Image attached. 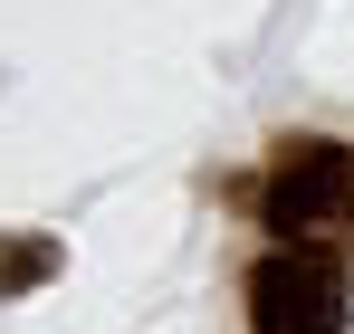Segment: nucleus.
<instances>
[{
  "label": "nucleus",
  "mask_w": 354,
  "mask_h": 334,
  "mask_svg": "<svg viewBox=\"0 0 354 334\" xmlns=\"http://www.w3.org/2000/svg\"><path fill=\"white\" fill-rule=\"evenodd\" d=\"M345 315H354V277L316 239H278L249 268V334H345Z\"/></svg>",
  "instance_id": "obj_1"
},
{
  "label": "nucleus",
  "mask_w": 354,
  "mask_h": 334,
  "mask_svg": "<svg viewBox=\"0 0 354 334\" xmlns=\"http://www.w3.org/2000/svg\"><path fill=\"white\" fill-rule=\"evenodd\" d=\"M259 220L278 229V239L354 220V153L326 144V134H288L278 163H268V181H259Z\"/></svg>",
  "instance_id": "obj_2"
},
{
  "label": "nucleus",
  "mask_w": 354,
  "mask_h": 334,
  "mask_svg": "<svg viewBox=\"0 0 354 334\" xmlns=\"http://www.w3.org/2000/svg\"><path fill=\"white\" fill-rule=\"evenodd\" d=\"M58 268H67L58 239H39V229H0V306H19L29 286H48Z\"/></svg>",
  "instance_id": "obj_3"
}]
</instances>
